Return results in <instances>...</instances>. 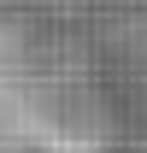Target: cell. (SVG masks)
<instances>
[{
  "mask_svg": "<svg viewBox=\"0 0 147 153\" xmlns=\"http://www.w3.org/2000/svg\"><path fill=\"white\" fill-rule=\"evenodd\" d=\"M18 76L0 94V147L6 153H100V106L82 65L65 47L18 41Z\"/></svg>",
  "mask_w": 147,
  "mask_h": 153,
  "instance_id": "obj_1",
  "label": "cell"
}]
</instances>
